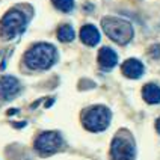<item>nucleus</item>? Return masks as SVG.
I'll return each mask as SVG.
<instances>
[{"mask_svg": "<svg viewBox=\"0 0 160 160\" xmlns=\"http://www.w3.org/2000/svg\"><path fill=\"white\" fill-rule=\"evenodd\" d=\"M56 59H58V52H56L54 45L47 44V42L35 44L24 54L26 67L30 70H38V71L48 70L50 67H53Z\"/></svg>", "mask_w": 160, "mask_h": 160, "instance_id": "obj_1", "label": "nucleus"}, {"mask_svg": "<svg viewBox=\"0 0 160 160\" xmlns=\"http://www.w3.org/2000/svg\"><path fill=\"white\" fill-rule=\"evenodd\" d=\"M101 27H103L104 33L119 45L128 44L133 39V26L127 20L116 17H106L101 20Z\"/></svg>", "mask_w": 160, "mask_h": 160, "instance_id": "obj_2", "label": "nucleus"}, {"mask_svg": "<svg viewBox=\"0 0 160 160\" xmlns=\"http://www.w3.org/2000/svg\"><path fill=\"white\" fill-rule=\"evenodd\" d=\"M110 119L112 113L106 106H91L82 112V124L92 133L106 130L110 124Z\"/></svg>", "mask_w": 160, "mask_h": 160, "instance_id": "obj_3", "label": "nucleus"}, {"mask_svg": "<svg viewBox=\"0 0 160 160\" xmlns=\"http://www.w3.org/2000/svg\"><path fill=\"white\" fill-rule=\"evenodd\" d=\"M27 24L26 15L18 11V9H12L6 12V15L2 18L0 21V33L3 39H12L17 35L23 33Z\"/></svg>", "mask_w": 160, "mask_h": 160, "instance_id": "obj_4", "label": "nucleus"}, {"mask_svg": "<svg viewBox=\"0 0 160 160\" xmlns=\"http://www.w3.org/2000/svg\"><path fill=\"white\" fill-rule=\"evenodd\" d=\"M110 157L112 160H134L136 147L133 138L128 132H118L110 145Z\"/></svg>", "mask_w": 160, "mask_h": 160, "instance_id": "obj_5", "label": "nucleus"}, {"mask_svg": "<svg viewBox=\"0 0 160 160\" xmlns=\"http://www.w3.org/2000/svg\"><path fill=\"white\" fill-rule=\"evenodd\" d=\"M35 150L41 156H50L58 152L63 147V139L58 132H42L35 139Z\"/></svg>", "mask_w": 160, "mask_h": 160, "instance_id": "obj_6", "label": "nucleus"}, {"mask_svg": "<svg viewBox=\"0 0 160 160\" xmlns=\"http://www.w3.org/2000/svg\"><path fill=\"white\" fill-rule=\"evenodd\" d=\"M21 91V85L14 76H3L0 79V97L3 100H12Z\"/></svg>", "mask_w": 160, "mask_h": 160, "instance_id": "obj_7", "label": "nucleus"}, {"mask_svg": "<svg viewBox=\"0 0 160 160\" xmlns=\"http://www.w3.org/2000/svg\"><path fill=\"white\" fill-rule=\"evenodd\" d=\"M98 63L103 70H112L118 63V54L110 48V47H103L100 52H98Z\"/></svg>", "mask_w": 160, "mask_h": 160, "instance_id": "obj_8", "label": "nucleus"}, {"mask_svg": "<svg viewBox=\"0 0 160 160\" xmlns=\"http://www.w3.org/2000/svg\"><path fill=\"white\" fill-rule=\"evenodd\" d=\"M121 70H122V74L128 79H139L145 71L143 63L141 61H138V59H127L122 63Z\"/></svg>", "mask_w": 160, "mask_h": 160, "instance_id": "obj_9", "label": "nucleus"}, {"mask_svg": "<svg viewBox=\"0 0 160 160\" xmlns=\"http://www.w3.org/2000/svg\"><path fill=\"white\" fill-rule=\"evenodd\" d=\"M80 39L83 44L89 45V47H94L100 42V32L95 26L92 24H86L80 29Z\"/></svg>", "mask_w": 160, "mask_h": 160, "instance_id": "obj_10", "label": "nucleus"}, {"mask_svg": "<svg viewBox=\"0 0 160 160\" xmlns=\"http://www.w3.org/2000/svg\"><path fill=\"white\" fill-rule=\"evenodd\" d=\"M142 97L148 104H159L160 103V86L156 83H148L142 89Z\"/></svg>", "mask_w": 160, "mask_h": 160, "instance_id": "obj_11", "label": "nucleus"}, {"mask_svg": "<svg viewBox=\"0 0 160 160\" xmlns=\"http://www.w3.org/2000/svg\"><path fill=\"white\" fill-rule=\"evenodd\" d=\"M74 29L70 24H62V26L58 29V39L62 41V42H71L74 39Z\"/></svg>", "mask_w": 160, "mask_h": 160, "instance_id": "obj_12", "label": "nucleus"}, {"mask_svg": "<svg viewBox=\"0 0 160 160\" xmlns=\"http://www.w3.org/2000/svg\"><path fill=\"white\" fill-rule=\"evenodd\" d=\"M53 5L62 12H71L74 8V0H53Z\"/></svg>", "mask_w": 160, "mask_h": 160, "instance_id": "obj_13", "label": "nucleus"}, {"mask_svg": "<svg viewBox=\"0 0 160 160\" xmlns=\"http://www.w3.org/2000/svg\"><path fill=\"white\" fill-rule=\"evenodd\" d=\"M151 56L152 58H160V45H154V47H151Z\"/></svg>", "mask_w": 160, "mask_h": 160, "instance_id": "obj_14", "label": "nucleus"}, {"mask_svg": "<svg viewBox=\"0 0 160 160\" xmlns=\"http://www.w3.org/2000/svg\"><path fill=\"white\" fill-rule=\"evenodd\" d=\"M156 130H157V133L160 134V118H157V121H156Z\"/></svg>", "mask_w": 160, "mask_h": 160, "instance_id": "obj_15", "label": "nucleus"}]
</instances>
